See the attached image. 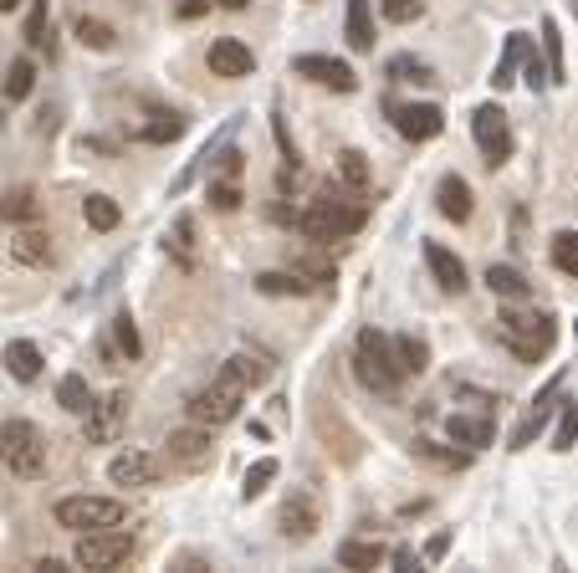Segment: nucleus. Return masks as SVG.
<instances>
[{"label":"nucleus","instance_id":"nucleus-1","mask_svg":"<svg viewBox=\"0 0 578 573\" xmlns=\"http://www.w3.org/2000/svg\"><path fill=\"white\" fill-rule=\"evenodd\" d=\"M553 338H558V328H553L548 313H502L497 318V343L512 348L522 364L548 359L553 354Z\"/></svg>","mask_w":578,"mask_h":573},{"label":"nucleus","instance_id":"nucleus-2","mask_svg":"<svg viewBox=\"0 0 578 573\" xmlns=\"http://www.w3.org/2000/svg\"><path fill=\"white\" fill-rule=\"evenodd\" d=\"M297 226L313 241H343V236H359L369 226V210L359 200H313L297 215Z\"/></svg>","mask_w":578,"mask_h":573},{"label":"nucleus","instance_id":"nucleus-3","mask_svg":"<svg viewBox=\"0 0 578 573\" xmlns=\"http://www.w3.org/2000/svg\"><path fill=\"white\" fill-rule=\"evenodd\" d=\"M353 369H359L364 389H374V394H394L399 379H405V369H399V359H394V338H384L379 328H364V333H359Z\"/></svg>","mask_w":578,"mask_h":573},{"label":"nucleus","instance_id":"nucleus-4","mask_svg":"<svg viewBox=\"0 0 578 573\" xmlns=\"http://www.w3.org/2000/svg\"><path fill=\"white\" fill-rule=\"evenodd\" d=\"M0 461H6L21 481L47 476V440L31 420H6L0 425Z\"/></svg>","mask_w":578,"mask_h":573},{"label":"nucleus","instance_id":"nucleus-5","mask_svg":"<svg viewBox=\"0 0 578 573\" xmlns=\"http://www.w3.org/2000/svg\"><path fill=\"white\" fill-rule=\"evenodd\" d=\"M241 394H246V384L231 374V369H220V379L215 384H205L200 394H190V420L195 425H231L236 415H241Z\"/></svg>","mask_w":578,"mask_h":573},{"label":"nucleus","instance_id":"nucleus-6","mask_svg":"<svg viewBox=\"0 0 578 573\" xmlns=\"http://www.w3.org/2000/svg\"><path fill=\"white\" fill-rule=\"evenodd\" d=\"M128 507L113 497H62L57 502V522L77 527V533H103V527H123Z\"/></svg>","mask_w":578,"mask_h":573},{"label":"nucleus","instance_id":"nucleus-7","mask_svg":"<svg viewBox=\"0 0 578 573\" xmlns=\"http://www.w3.org/2000/svg\"><path fill=\"white\" fill-rule=\"evenodd\" d=\"M471 134H476V144H481V154H486L492 169H502L512 159V128H507V113L497 103H481L471 113Z\"/></svg>","mask_w":578,"mask_h":573},{"label":"nucleus","instance_id":"nucleus-8","mask_svg":"<svg viewBox=\"0 0 578 573\" xmlns=\"http://www.w3.org/2000/svg\"><path fill=\"white\" fill-rule=\"evenodd\" d=\"M133 558V538L128 533H118V527H103V533H82V543H77V553H72V563L77 568H118V563H128Z\"/></svg>","mask_w":578,"mask_h":573},{"label":"nucleus","instance_id":"nucleus-9","mask_svg":"<svg viewBox=\"0 0 578 573\" xmlns=\"http://www.w3.org/2000/svg\"><path fill=\"white\" fill-rule=\"evenodd\" d=\"M389 113H394V128H399V134L415 139V144L435 139L440 128H446V113H440L435 103H389Z\"/></svg>","mask_w":578,"mask_h":573},{"label":"nucleus","instance_id":"nucleus-10","mask_svg":"<svg viewBox=\"0 0 578 573\" xmlns=\"http://www.w3.org/2000/svg\"><path fill=\"white\" fill-rule=\"evenodd\" d=\"M215 456V440H210V425H195V430H169V461L185 466V471H205Z\"/></svg>","mask_w":578,"mask_h":573},{"label":"nucleus","instance_id":"nucleus-11","mask_svg":"<svg viewBox=\"0 0 578 573\" xmlns=\"http://www.w3.org/2000/svg\"><path fill=\"white\" fill-rule=\"evenodd\" d=\"M123 420H128V394L113 389L108 400H98L93 410H87V440H93V446H113L118 430H123Z\"/></svg>","mask_w":578,"mask_h":573},{"label":"nucleus","instance_id":"nucleus-12","mask_svg":"<svg viewBox=\"0 0 578 573\" xmlns=\"http://www.w3.org/2000/svg\"><path fill=\"white\" fill-rule=\"evenodd\" d=\"M292 72L297 77H307V82H323V87H333V93H353L359 87V72H353L348 62H338V57H297L292 62Z\"/></svg>","mask_w":578,"mask_h":573},{"label":"nucleus","instance_id":"nucleus-13","mask_svg":"<svg viewBox=\"0 0 578 573\" xmlns=\"http://www.w3.org/2000/svg\"><path fill=\"white\" fill-rule=\"evenodd\" d=\"M558 389H563V374H553V379H548V389H538V400L527 405L522 425L512 430V451H527L532 440L543 435V425H548V415H553V405H558Z\"/></svg>","mask_w":578,"mask_h":573},{"label":"nucleus","instance_id":"nucleus-14","mask_svg":"<svg viewBox=\"0 0 578 573\" xmlns=\"http://www.w3.org/2000/svg\"><path fill=\"white\" fill-rule=\"evenodd\" d=\"M210 72H215V77H251V72H256V57H251L246 41L220 36V41H210Z\"/></svg>","mask_w":578,"mask_h":573},{"label":"nucleus","instance_id":"nucleus-15","mask_svg":"<svg viewBox=\"0 0 578 573\" xmlns=\"http://www.w3.org/2000/svg\"><path fill=\"white\" fill-rule=\"evenodd\" d=\"M425 267L435 272V282L446 287V292H466V267H461V256L451 246H440V241H425Z\"/></svg>","mask_w":578,"mask_h":573},{"label":"nucleus","instance_id":"nucleus-16","mask_svg":"<svg viewBox=\"0 0 578 573\" xmlns=\"http://www.w3.org/2000/svg\"><path fill=\"white\" fill-rule=\"evenodd\" d=\"M0 364H6L11 379L31 384V379H41V348H36L31 338H11L6 348H0Z\"/></svg>","mask_w":578,"mask_h":573},{"label":"nucleus","instance_id":"nucleus-17","mask_svg":"<svg viewBox=\"0 0 578 573\" xmlns=\"http://www.w3.org/2000/svg\"><path fill=\"white\" fill-rule=\"evenodd\" d=\"M159 476V461L154 456H139V451H128L108 466V481L113 487H149V481Z\"/></svg>","mask_w":578,"mask_h":573},{"label":"nucleus","instance_id":"nucleus-18","mask_svg":"<svg viewBox=\"0 0 578 573\" xmlns=\"http://www.w3.org/2000/svg\"><path fill=\"white\" fill-rule=\"evenodd\" d=\"M527 52H532L527 31H512V36H507V47H502V57H497V67H492V87H497V93H507V87L517 82V67L527 62Z\"/></svg>","mask_w":578,"mask_h":573},{"label":"nucleus","instance_id":"nucleus-19","mask_svg":"<svg viewBox=\"0 0 578 573\" xmlns=\"http://www.w3.org/2000/svg\"><path fill=\"white\" fill-rule=\"evenodd\" d=\"M435 205H440V215L446 220H471V185L461 180V174H446V180L435 185Z\"/></svg>","mask_w":578,"mask_h":573},{"label":"nucleus","instance_id":"nucleus-20","mask_svg":"<svg viewBox=\"0 0 578 573\" xmlns=\"http://www.w3.org/2000/svg\"><path fill=\"white\" fill-rule=\"evenodd\" d=\"M282 533L292 538V543H307L318 533V507L307 502V497H292L287 507H282Z\"/></svg>","mask_w":578,"mask_h":573},{"label":"nucleus","instance_id":"nucleus-21","mask_svg":"<svg viewBox=\"0 0 578 573\" xmlns=\"http://www.w3.org/2000/svg\"><path fill=\"white\" fill-rule=\"evenodd\" d=\"M446 435L456 440V446H466V451H481V446H492V420H481V415H451V420H446Z\"/></svg>","mask_w":578,"mask_h":573},{"label":"nucleus","instance_id":"nucleus-22","mask_svg":"<svg viewBox=\"0 0 578 573\" xmlns=\"http://www.w3.org/2000/svg\"><path fill=\"white\" fill-rule=\"evenodd\" d=\"M343 31H348V47H353V52H374V16H369V0H348Z\"/></svg>","mask_w":578,"mask_h":573},{"label":"nucleus","instance_id":"nucleus-23","mask_svg":"<svg viewBox=\"0 0 578 573\" xmlns=\"http://www.w3.org/2000/svg\"><path fill=\"white\" fill-rule=\"evenodd\" d=\"M486 287H492V297H507V302H527L532 297V282L517 272V267H486Z\"/></svg>","mask_w":578,"mask_h":573},{"label":"nucleus","instance_id":"nucleus-24","mask_svg":"<svg viewBox=\"0 0 578 573\" xmlns=\"http://www.w3.org/2000/svg\"><path fill=\"white\" fill-rule=\"evenodd\" d=\"M82 220H87L93 231H118L123 210H118V200H113V195H87V200H82Z\"/></svg>","mask_w":578,"mask_h":573},{"label":"nucleus","instance_id":"nucleus-25","mask_svg":"<svg viewBox=\"0 0 578 573\" xmlns=\"http://www.w3.org/2000/svg\"><path fill=\"white\" fill-rule=\"evenodd\" d=\"M256 292H266V297H307V292H313V282L297 277V272H261Z\"/></svg>","mask_w":578,"mask_h":573},{"label":"nucleus","instance_id":"nucleus-26","mask_svg":"<svg viewBox=\"0 0 578 573\" xmlns=\"http://www.w3.org/2000/svg\"><path fill=\"white\" fill-rule=\"evenodd\" d=\"M57 405H62L67 415H87L98 400H93V389H87V379H82V374H67V379L57 384Z\"/></svg>","mask_w":578,"mask_h":573},{"label":"nucleus","instance_id":"nucleus-27","mask_svg":"<svg viewBox=\"0 0 578 573\" xmlns=\"http://www.w3.org/2000/svg\"><path fill=\"white\" fill-rule=\"evenodd\" d=\"M394 359H399V369H405V374H425L430 369V343L415 338V333H405V338H394Z\"/></svg>","mask_w":578,"mask_h":573},{"label":"nucleus","instance_id":"nucleus-28","mask_svg":"<svg viewBox=\"0 0 578 573\" xmlns=\"http://www.w3.org/2000/svg\"><path fill=\"white\" fill-rule=\"evenodd\" d=\"M31 87H36V62H31V57H16V62L6 67V103H26Z\"/></svg>","mask_w":578,"mask_h":573},{"label":"nucleus","instance_id":"nucleus-29","mask_svg":"<svg viewBox=\"0 0 578 573\" xmlns=\"http://www.w3.org/2000/svg\"><path fill=\"white\" fill-rule=\"evenodd\" d=\"M36 210H41V200L31 185H16L0 195V220H36Z\"/></svg>","mask_w":578,"mask_h":573},{"label":"nucleus","instance_id":"nucleus-30","mask_svg":"<svg viewBox=\"0 0 578 573\" xmlns=\"http://www.w3.org/2000/svg\"><path fill=\"white\" fill-rule=\"evenodd\" d=\"M11 251H16V261L47 267V261H52V236H41V231H21V236L11 241Z\"/></svg>","mask_w":578,"mask_h":573},{"label":"nucleus","instance_id":"nucleus-31","mask_svg":"<svg viewBox=\"0 0 578 573\" xmlns=\"http://www.w3.org/2000/svg\"><path fill=\"white\" fill-rule=\"evenodd\" d=\"M72 31H77L82 47H93V52H113V41H118V31H113L108 21H93V16H82Z\"/></svg>","mask_w":578,"mask_h":573},{"label":"nucleus","instance_id":"nucleus-32","mask_svg":"<svg viewBox=\"0 0 578 573\" xmlns=\"http://www.w3.org/2000/svg\"><path fill=\"white\" fill-rule=\"evenodd\" d=\"M277 471H282V466H277V456H261V461L246 471V481H241V497H246V502H256V497L277 481Z\"/></svg>","mask_w":578,"mask_h":573},{"label":"nucleus","instance_id":"nucleus-33","mask_svg":"<svg viewBox=\"0 0 578 573\" xmlns=\"http://www.w3.org/2000/svg\"><path fill=\"white\" fill-rule=\"evenodd\" d=\"M338 563H343V568H379V563H384V548H379V543L348 538V543L338 548Z\"/></svg>","mask_w":578,"mask_h":573},{"label":"nucleus","instance_id":"nucleus-34","mask_svg":"<svg viewBox=\"0 0 578 573\" xmlns=\"http://www.w3.org/2000/svg\"><path fill=\"white\" fill-rule=\"evenodd\" d=\"M578 446V400H558V430H553V451Z\"/></svg>","mask_w":578,"mask_h":573},{"label":"nucleus","instance_id":"nucleus-35","mask_svg":"<svg viewBox=\"0 0 578 573\" xmlns=\"http://www.w3.org/2000/svg\"><path fill=\"white\" fill-rule=\"evenodd\" d=\"M553 267L563 277H578V231H558L553 236Z\"/></svg>","mask_w":578,"mask_h":573},{"label":"nucleus","instance_id":"nucleus-36","mask_svg":"<svg viewBox=\"0 0 578 573\" xmlns=\"http://www.w3.org/2000/svg\"><path fill=\"white\" fill-rule=\"evenodd\" d=\"M338 174H343L353 190H369V180H374V174H369V159H364L359 149H343V154H338Z\"/></svg>","mask_w":578,"mask_h":573},{"label":"nucleus","instance_id":"nucleus-37","mask_svg":"<svg viewBox=\"0 0 578 573\" xmlns=\"http://www.w3.org/2000/svg\"><path fill=\"white\" fill-rule=\"evenodd\" d=\"M226 369H231L241 384H266V379H272V364H266L261 354H236Z\"/></svg>","mask_w":578,"mask_h":573},{"label":"nucleus","instance_id":"nucleus-38","mask_svg":"<svg viewBox=\"0 0 578 573\" xmlns=\"http://www.w3.org/2000/svg\"><path fill=\"white\" fill-rule=\"evenodd\" d=\"M174 256H180L185 261V267H190V261H195V220L190 215H180V220H174V231H169V241H164Z\"/></svg>","mask_w":578,"mask_h":573},{"label":"nucleus","instance_id":"nucleus-39","mask_svg":"<svg viewBox=\"0 0 578 573\" xmlns=\"http://www.w3.org/2000/svg\"><path fill=\"white\" fill-rule=\"evenodd\" d=\"M180 134H185V118H180V113H154V123L144 128L149 144H174Z\"/></svg>","mask_w":578,"mask_h":573},{"label":"nucleus","instance_id":"nucleus-40","mask_svg":"<svg viewBox=\"0 0 578 573\" xmlns=\"http://www.w3.org/2000/svg\"><path fill=\"white\" fill-rule=\"evenodd\" d=\"M415 456H425V461H435V466H446V471L471 466V451H440L435 440H415Z\"/></svg>","mask_w":578,"mask_h":573},{"label":"nucleus","instance_id":"nucleus-41","mask_svg":"<svg viewBox=\"0 0 578 573\" xmlns=\"http://www.w3.org/2000/svg\"><path fill=\"white\" fill-rule=\"evenodd\" d=\"M389 82H435V72L425 67V62H415V57H389Z\"/></svg>","mask_w":578,"mask_h":573},{"label":"nucleus","instance_id":"nucleus-42","mask_svg":"<svg viewBox=\"0 0 578 573\" xmlns=\"http://www.w3.org/2000/svg\"><path fill=\"white\" fill-rule=\"evenodd\" d=\"M543 52H548V77L563 82V36H558V21H553V16L543 21Z\"/></svg>","mask_w":578,"mask_h":573},{"label":"nucleus","instance_id":"nucleus-43","mask_svg":"<svg viewBox=\"0 0 578 573\" xmlns=\"http://www.w3.org/2000/svg\"><path fill=\"white\" fill-rule=\"evenodd\" d=\"M113 338H118V354H123V359H139V354H144L139 328H133V318H128V313H118V318H113Z\"/></svg>","mask_w":578,"mask_h":573},{"label":"nucleus","instance_id":"nucleus-44","mask_svg":"<svg viewBox=\"0 0 578 573\" xmlns=\"http://www.w3.org/2000/svg\"><path fill=\"white\" fill-rule=\"evenodd\" d=\"M292 272L307 277L313 287H328V282H333V267H328V261H318V256H297V261H292Z\"/></svg>","mask_w":578,"mask_h":573},{"label":"nucleus","instance_id":"nucleus-45","mask_svg":"<svg viewBox=\"0 0 578 573\" xmlns=\"http://www.w3.org/2000/svg\"><path fill=\"white\" fill-rule=\"evenodd\" d=\"M26 41L31 47H47L52 52V41H47V0H36L31 16H26Z\"/></svg>","mask_w":578,"mask_h":573},{"label":"nucleus","instance_id":"nucleus-46","mask_svg":"<svg viewBox=\"0 0 578 573\" xmlns=\"http://www.w3.org/2000/svg\"><path fill=\"white\" fill-rule=\"evenodd\" d=\"M379 6H384V16L394 21V26H405V21H420V0H379Z\"/></svg>","mask_w":578,"mask_h":573},{"label":"nucleus","instance_id":"nucleus-47","mask_svg":"<svg viewBox=\"0 0 578 573\" xmlns=\"http://www.w3.org/2000/svg\"><path fill=\"white\" fill-rule=\"evenodd\" d=\"M210 169H220L226 180H241V169H246V154L241 149H220L215 159H210Z\"/></svg>","mask_w":578,"mask_h":573},{"label":"nucleus","instance_id":"nucleus-48","mask_svg":"<svg viewBox=\"0 0 578 573\" xmlns=\"http://www.w3.org/2000/svg\"><path fill=\"white\" fill-rule=\"evenodd\" d=\"M522 77H527V87H532V93H543V87L553 82V77H548V62H538V52H527V62H522Z\"/></svg>","mask_w":578,"mask_h":573},{"label":"nucleus","instance_id":"nucleus-49","mask_svg":"<svg viewBox=\"0 0 578 573\" xmlns=\"http://www.w3.org/2000/svg\"><path fill=\"white\" fill-rule=\"evenodd\" d=\"M210 205H215V210H236V205H241L236 180H220V185H210Z\"/></svg>","mask_w":578,"mask_h":573},{"label":"nucleus","instance_id":"nucleus-50","mask_svg":"<svg viewBox=\"0 0 578 573\" xmlns=\"http://www.w3.org/2000/svg\"><path fill=\"white\" fill-rule=\"evenodd\" d=\"M446 548H451V533H435L430 548H425V558H430V563H435V558H446Z\"/></svg>","mask_w":578,"mask_h":573},{"label":"nucleus","instance_id":"nucleus-51","mask_svg":"<svg viewBox=\"0 0 578 573\" xmlns=\"http://www.w3.org/2000/svg\"><path fill=\"white\" fill-rule=\"evenodd\" d=\"M394 563H399V568H415V563H420V558H415V553H410V548H394Z\"/></svg>","mask_w":578,"mask_h":573},{"label":"nucleus","instance_id":"nucleus-52","mask_svg":"<svg viewBox=\"0 0 578 573\" xmlns=\"http://www.w3.org/2000/svg\"><path fill=\"white\" fill-rule=\"evenodd\" d=\"M205 6H210V0H185V6H180V16H200Z\"/></svg>","mask_w":578,"mask_h":573},{"label":"nucleus","instance_id":"nucleus-53","mask_svg":"<svg viewBox=\"0 0 578 573\" xmlns=\"http://www.w3.org/2000/svg\"><path fill=\"white\" fill-rule=\"evenodd\" d=\"M220 6H226V11H246V6H251V0H220Z\"/></svg>","mask_w":578,"mask_h":573},{"label":"nucleus","instance_id":"nucleus-54","mask_svg":"<svg viewBox=\"0 0 578 573\" xmlns=\"http://www.w3.org/2000/svg\"><path fill=\"white\" fill-rule=\"evenodd\" d=\"M21 6V0H0V11H16Z\"/></svg>","mask_w":578,"mask_h":573},{"label":"nucleus","instance_id":"nucleus-55","mask_svg":"<svg viewBox=\"0 0 578 573\" xmlns=\"http://www.w3.org/2000/svg\"><path fill=\"white\" fill-rule=\"evenodd\" d=\"M568 6H573V16H578V0H568Z\"/></svg>","mask_w":578,"mask_h":573}]
</instances>
